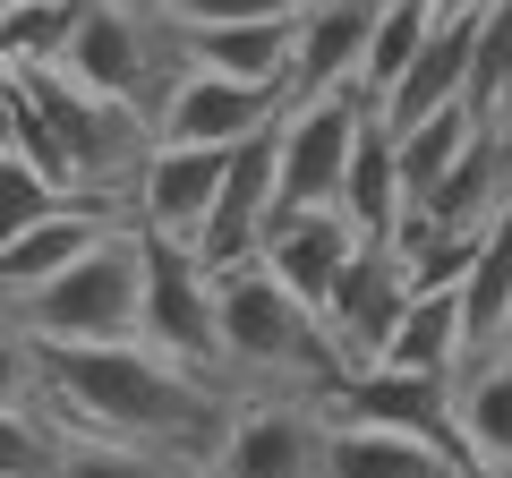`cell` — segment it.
<instances>
[{
	"label": "cell",
	"mask_w": 512,
	"mask_h": 478,
	"mask_svg": "<svg viewBox=\"0 0 512 478\" xmlns=\"http://www.w3.org/2000/svg\"><path fill=\"white\" fill-rule=\"evenodd\" d=\"M43 350V385L35 410L60 436H111V444H146L188 470H214L222 436H231L239 402L205 376H188L180 359L146 342H35Z\"/></svg>",
	"instance_id": "cell-1"
},
{
	"label": "cell",
	"mask_w": 512,
	"mask_h": 478,
	"mask_svg": "<svg viewBox=\"0 0 512 478\" xmlns=\"http://www.w3.org/2000/svg\"><path fill=\"white\" fill-rule=\"evenodd\" d=\"M214 350L231 402H325L342 385V350L325 342L308 299H291L265 265H222L214 274Z\"/></svg>",
	"instance_id": "cell-2"
},
{
	"label": "cell",
	"mask_w": 512,
	"mask_h": 478,
	"mask_svg": "<svg viewBox=\"0 0 512 478\" xmlns=\"http://www.w3.org/2000/svg\"><path fill=\"white\" fill-rule=\"evenodd\" d=\"M60 69H69L77 86L128 103L154 129V111H163L171 86L188 77V43H180V18H171L163 0H86V18H77Z\"/></svg>",
	"instance_id": "cell-3"
},
{
	"label": "cell",
	"mask_w": 512,
	"mask_h": 478,
	"mask_svg": "<svg viewBox=\"0 0 512 478\" xmlns=\"http://www.w3.org/2000/svg\"><path fill=\"white\" fill-rule=\"evenodd\" d=\"M9 316L35 342H137V222L103 231L69 274H52Z\"/></svg>",
	"instance_id": "cell-4"
},
{
	"label": "cell",
	"mask_w": 512,
	"mask_h": 478,
	"mask_svg": "<svg viewBox=\"0 0 512 478\" xmlns=\"http://www.w3.org/2000/svg\"><path fill=\"white\" fill-rule=\"evenodd\" d=\"M137 342L180 359L188 376L222 385V350H214V274L188 239L137 231Z\"/></svg>",
	"instance_id": "cell-5"
},
{
	"label": "cell",
	"mask_w": 512,
	"mask_h": 478,
	"mask_svg": "<svg viewBox=\"0 0 512 478\" xmlns=\"http://www.w3.org/2000/svg\"><path fill=\"white\" fill-rule=\"evenodd\" d=\"M274 205H282V120H265V129H248L231 154H222L214 214H205V231H197L205 274H222V265H248V257H256V239H265V222H274Z\"/></svg>",
	"instance_id": "cell-6"
},
{
	"label": "cell",
	"mask_w": 512,
	"mask_h": 478,
	"mask_svg": "<svg viewBox=\"0 0 512 478\" xmlns=\"http://www.w3.org/2000/svg\"><path fill=\"white\" fill-rule=\"evenodd\" d=\"M402 308H410L402 265L384 257V248H359V257L333 274V291L316 299V325H325V342L342 350V368L359 376V368H376V359H384V342H393Z\"/></svg>",
	"instance_id": "cell-7"
},
{
	"label": "cell",
	"mask_w": 512,
	"mask_h": 478,
	"mask_svg": "<svg viewBox=\"0 0 512 478\" xmlns=\"http://www.w3.org/2000/svg\"><path fill=\"white\" fill-rule=\"evenodd\" d=\"M376 111L359 94H316V103H282V205H333L342 197V163Z\"/></svg>",
	"instance_id": "cell-8"
},
{
	"label": "cell",
	"mask_w": 512,
	"mask_h": 478,
	"mask_svg": "<svg viewBox=\"0 0 512 478\" xmlns=\"http://www.w3.org/2000/svg\"><path fill=\"white\" fill-rule=\"evenodd\" d=\"M325 419H342V427H384V436H419V444H436V453L461 461V444H453V385H444V376L359 368V376H342V385L325 393Z\"/></svg>",
	"instance_id": "cell-9"
},
{
	"label": "cell",
	"mask_w": 512,
	"mask_h": 478,
	"mask_svg": "<svg viewBox=\"0 0 512 478\" xmlns=\"http://www.w3.org/2000/svg\"><path fill=\"white\" fill-rule=\"evenodd\" d=\"M214 470L222 478H325V402H239Z\"/></svg>",
	"instance_id": "cell-10"
},
{
	"label": "cell",
	"mask_w": 512,
	"mask_h": 478,
	"mask_svg": "<svg viewBox=\"0 0 512 478\" xmlns=\"http://www.w3.org/2000/svg\"><path fill=\"white\" fill-rule=\"evenodd\" d=\"M359 248H367V239L350 231L342 205H274L265 239H256V265H265L291 299H308V308H316V299L333 291V274H342Z\"/></svg>",
	"instance_id": "cell-11"
},
{
	"label": "cell",
	"mask_w": 512,
	"mask_h": 478,
	"mask_svg": "<svg viewBox=\"0 0 512 478\" xmlns=\"http://www.w3.org/2000/svg\"><path fill=\"white\" fill-rule=\"evenodd\" d=\"M282 103H291L282 86H239V77L188 69L171 86V103L154 111V146H239L248 129L282 120Z\"/></svg>",
	"instance_id": "cell-12"
},
{
	"label": "cell",
	"mask_w": 512,
	"mask_h": 478,
	"mask_svg": "<svg viewBox=\"0 0 512 478\" xmlns=\"http://www.w3.org/2000/svg\"><path fill=\"white\" fill-rule=\"evenodd\" d=\"M222 154L231 146H154L146 171H137V188H128V222L197 248L205 214H214V188H222Z\"/></svg>",
	"instance_id": "cell-13"
},
{
	"label": "cell",
	"mask_w": 512,
	"mask_h": 478,
	"mask_svg": "<svg viewBox=\"0 0 512 478\" xmlns=\"http://www.w3.org/2000/svg\"><path fill=\"white\" fill-rule=\"evenodd\" d=\"M367 26H376V0H308L299 9V43H291V103L316 94H342L367 60Z\"/></svg>",
	"instance_id": "cell-14"
},
{
	"label": "cell",
	"mask_w": 512,
	"mask_h": 478,
	"mask_svg": "<svg viewBox=\"0 0 512 478\" xmlns=\"http://www.w3.org/2000/svg\"><path fill=\"white\" fill-rule=\"evenodd\" d=\"M103 231H120V222L94 214L86 197H60V214H43L35 231H18V239H0V308H18V299H35L52 274H69Z\"/></svg>",
	"instance_id": "cell-15"
},
{
	"label": "cell",
	"mask_w": 512,
	"mask_h": 478,
	"mask_svg": "<svg viewBox=\"0 0 512 478\" xmlns=\"http://www.w3.org/2000/svg\"><path fill=\"white\" fill-rule=\"evenodd\" d=\"M453 444H461V461L512 470V350L504 342L470 350L453 368Z\"/></svg>",
	"instance_id": "cell-16"
},
{
	"label": "cell",
	"mask_w": 512,
	"mask_h": 478,
	"mask_svg": "<svg viewBox=\"0 0 512 478\" xmlns=\"http://www.w3.org/2000/svg\"><path fill=\"white\" fill-rule=\"evenodd\" d=\"M188 69L239 77V86H282L291 94V43H299V9L291 18H231V26H180Z\"/></svg>",
	"instance_id": "cell-17"
},
{
	"label": "cell",
	"mask_w": 512,
	"mask_h": 478,
	"mask_svg": "<svg viewBox=\"0 0 512 478\" xmlns=\"http://www.w3.org/2000/svg\"><path fill=\"white\" fill-rule=\"evenodd\" d=\"M504 205H512V137L478 129L470 146L444 163V180L419 197V214H436L444 231H487Z\"/></svg>",
	"instance_id": "cell-18"
},
{
	"label": "cell",
	"mask_w": 512,
	"mask_h": 478,
	"mask_svg": "<svg viewBox=\"0 0 512 478\" xmlns=\"http://www.w3.org/2000/svg\"><path fill=\"white\" fill-rule=\"evenodd\" d=\"M461 86H470V18H436L419 43V60H410L402 77H393V94L376 103L384 129H410V120H427V111L461 103Z\"/></svg>",
	"instance_id": "cell-19"
},
{
	"label": "cell",
	"mask_w": 512,
	"mask_h": 478,
	"mask_svg": "<svg viewBox=\"0 0 512 478\" xmlns=\"http://www.w3.org/2000/svg\"><path fill=\"white\" fill-rule=\"evenodd\" d=\"M333 205L350 214V231H359L367 248H384L393 222L410 214L402 163H393V129H384V120H367V129H359V146H350V163H342V197H333Z\"/></svg>",
	"instance_id": "cell-20"
},
{
	"label": "cell",
	"mask_w": 512,
	"mask_h": 478,
	"mask_svg": "<svg viewBox=\"0 0 512 478\" xmlns=\"http://www.w3.org/2000/svg\"><path fill=\"white\" fill-rule=\"evenodd\" d=\"M461 359H470V333H461V299H453V291H410V308H402V325H393V342H384L376 368L444 376V385H453Z\"/></svg>",
	"instance_id": "cell-21"
},
{
	"label": "cell",
	"mask_w": 512,
	"mask_h": 478,
	"mask_svg": "<svg viewBox=\"0 0 512 478\" xmlns=\"http://www.w3.org/2000/svg\"><path fill=\"white\" fill-rule=\"evenodd\" d=\"M325 478H453V453L384 427H342L325 419Z\"/></svg>",
	"instance_id": "cell-22"
},
{
	"label": "cell",
	"mask_w": 512,
	"mask_h": 478,
	"mask_svg": "<svg viewBox=\"0 0 512 478\" xmlns=\"http://www.w3.org/2000/svg\"><path fill=\"white\" fill-rule=\"evenodd\" d=\"M453 299H461V333H470V350L504 342V316H512V205L478 231V257H470V274L453 282Z\"/></svg>",
	"instance_id": "cell-23"
},
{
	"label": "cell",
	"mask_w": 512,
	"mask_h": 478,
	"mask_svg": "<svg viewBox=\"0 0 512 478\" xmlns=\"http://www.w3.org/2000/svg\"><path fill=\"white\" fill-rule=\"evenodd\" d=\"M461 111L478 129L512 137V0L478 9L470 18V86H461Z\"/></svg>",
	"instance_id": "cell-24"
},
{
	"label": "cell",
	"mask_w": 512,
	"mask_h": 478,
	"mask_svg": "<svg viewBox=\"0 0 512 478\" xmlns=\"http://www.w3.org/2000/svg\"><path fill=\"white\" fill-rule=\"evenodd\" d=\"M427 26H436V9H427V0H376V26H367V60H359V77H350V94H359L367 111H376L384 94H393V77L419 60Z\"/></svg>",
	"instance_id": "cell-25"
},
{
	"label": "cell",
	"mask_w": 512,
	"mask_h": 478,
	"mask_svg": "<svg viewBox=\"0 0 512 478\" xmlns=\"http://www.w3.org/2000/svg\"><path fill=\"white\" fill-rule=\"evenodd\" d=\"M86 0H0V69H60Z\"/></svg>",
	"instance_id": "cell-26"
},
{
	"label": "cell",
	"mask_w": 512,
	"mask_h": 478,
	"mask_svg": "<svg viewBox=\"0 0 512 478\" xmlns=\"http://www.w3.org/2000/svg\"><path fill=\"white\" fill-rule=\"evenodd\" d=\"M478 137V120L461 103H444V111H427V120H410V129H393V163H402V197L419 205L427 188L444 180V163H453L461 146Z\"/></svg>",
	"instance_id": "cell-27"
},
{
	"label": "cell",
	"mask_w": 512,
	"mask_h": 478,
	"mask_svg": "<svg viewBox=\"0 0 512 478\" xmlns=\"http://www.w3.org/2000/svg\"><path fill=\"white\" fill-rule=\"evenodd\" d=\"M52 478H188V461L146 453V444H111V436H60Z\"/></svg>",
	"instance_id": "cell-28"
},
{
	"label": "cell",
	"mask_w": 512,
	"mask_h": 478,
	"mask_svg": "<svg viewBox=\"0 0 512 478\" xmlns=\"http://www.w3.org/2000/svg\"><path fill=\"white\" fill-rule=\"evenodd\" d=\"M52 461H60V427L35 402L0 410V478H52Z\"/></svg>",
	"instance_id": "cell-29"
},
{
	"label": "cell",
	"mask_w": 512,
	"mask_h": 478,
	"mask_svg": "<svg viewBox=\"0 0 512 478\" xmlns=\"http://www.w3.org/2000/svg\"><path fill=\"white\" fill-rule=\"evenodd\" d=\"M43 214H60V188L43 180L26 154H9L0 146V239H18V231H35Z\"/></svg>",
	"instance_id": "cell-30"
},
{
	"label": "cell",
	"mask_w": 512,
	"mask_h": 478,
	"mask_svg": "<svg viewBox=\"0 0 512 478\" xmlns=\"http://www.w3.org/2000/svg\"><path fill=\"white\" fill-rule=\"evenodd\" d=\"M35 385H43V350H35V333H26L18 316L0 308V410H26Z\"/></svg>",
	"instance_id": "cell-31"
},
{
	"label": "cell",
	"mask_w": 512,
	"mask_h": 478,
	"mask_svg": "<svg viewBox=\"0 0 512 478\" xmlns=\"http://www.w3.org/2000/svg\"><path fill=\"white\" fill-rule=\"evenodd\" d=\"M478 9H495V0H436V18H478Z\"/></svg>",
	"instance_id": "cell-32"
},
{
	"label": "cell",
	"mask_w": 512,
	"mask_h": 478,
	"mask_svg": "<svg viewBox=\"0 0 512 478\" xmlns=\"http://www.w3.org/2000/svg\"><path fill=\"white\" fill-rule=\"evenodd\" d=\"M453 478H512V470H495V461H453Z\"/></svg>",
	"instance_id": "cell-33"
},
{
	"label": "cell",
	"mask_w": 512,
	"mask_h": 478,
	"mask_svg": "<svg viewBox=\"0 0 512 478\" xmlns=\"http://www.w3.org/2000/svg\"><path fill=\"white\" fill-rule=\"evenodd\" d=\"M188 478H222V470H188Z\"/></svg>",
	"instance_id": "cell-34"
},
{
	"label": "cell",
	"mask_w": 512,
	"mask_h": 478,
	"mask_svg": "<svg viewBox=\"0 0 512 478\" xmlns=\"http://www.w3.org/2000/svg\"><path fill=\"white\" fill-rule=\"evenodd\" d=\"M504 350H512V316H504Z\"/></svg>",
	"instance_id": "cell-35"
},
{
	"label": "cell",
	"mask_w": 512,
	"mask_h": 478,
	"mask_svg": "<svg viewBox=\"0 0 512 478\" xmlns=\"http://www.w3.org/2000/svg\"><path fill=\"white\" fill-rule=\"evenodd\" d=\"M299 9H308V0H299Z\"/></svg>",
	"instance_id": "cell-36"
},
{
	"label": "cell",
	"mask_w": 512,
	"mask_h": 478,
	"mask_svg": "<svg viewBox=\"0 0 512 478\" xmlns=\"http://www.w3.org/2000/svg\"><path fill=\"white\" fill-rule=\"evenodd\" d=\"M427 9H436V0H427Z\"/></svg>",
	"instance_id": "cell-37"
}]
</instances>
